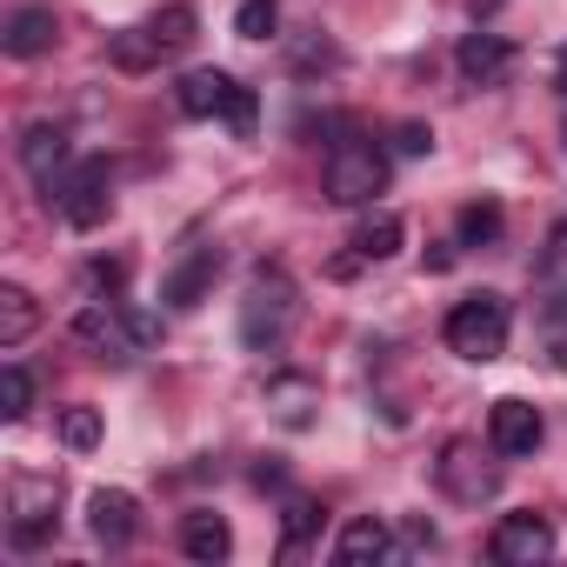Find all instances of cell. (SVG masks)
<instances>
[{
	"label": "cell",
	"instance_id": "cell-1",
	"mask_svg": "<svg viewBox=\"0 0 567 567\" xmlns=\"http://www.w3.org/2000/svg\"><path fill=\"white\" fill-rule=\"evenodd\" d=\"M441 341H447V354H461V361H474V368L501 361V354H507V301L487 295V288L467 295V301H454Z\"/></svg>",
	"mask_w": 567,
	"mask_h": 567
},
{
	"label": "cell",
	"instance_id": "cell-2",
	"mask_svg": "<svg viewBox=\"0 0 567 567\" xmlns=\"http://www.w3.org/2000/svg\"><path fill=\"white\" fill-rule=\"evenodd\" d=\"M321 187L334 207H374V194H388V154L374 141H334Z\"/></svg>",
	"mask_w": 567,
	"mask_h": 567
},
{
	"label": "cell",
	"instance_id": "cell-3",
	"mask_svg": "<svg viewBox=\"0 0 567 567\" xmlns=\"http://www.w3.org/2000/svg\"><path fill=\"white\" fill-rule=\"evenodd\" d=\"M288 321H295V288H288V274H280V267H260L254 288H247V301H240V341H247V348H280Z\"/></svg>",
	"mask_w": 567,
	"mask_h": 567
},
{
	"label": "cell",
	"instance_id": "cell-4",
	"mask_svg": "<svg viewBox=\"0 0 567 567\" xmlns=\"http://www.w3.org/2000/svg\"><path fill=\"white\" fill-rule=\"evenodd\" d=\"M107 181H114V167H107V161H81L68 181H48V194H54V207L68 214V227H101V220H107V207H114Z\"/></svg>",
	"mask_w": 567,
	"mask_h": 567
},
{
	"label": "cell",
	"instance_id": "cell-5",
	"mask_svg": "<svg viewBox=\"0 0 567 567\" xmlns=\"http://www.w3.org/2000/svg\"><path fill=\"white\" fill-rule=\"evenodd\" d=\"M487 554L501 560V567H540L547 554H554V527H547V514H501L494 520V534H487Z\"/></svg>",
	"mask_w": 567,
	"mask_h": 567
},
{
	"label": "cell",
	"instance_id": "cell-6",
	"mask_svg": "<svg viewBox=\"0 0 567 567\" xmlns=\"http://www.w3.org/2000/svg\"><path fill=\"white\" fill-rule=\"evenodd\" d=\"M540 434H547V421H540L534 401H520V394H501V401H494V414H487V447H494L501 461H527V454L540 447Z\"/></svg>",
	"mask_w": 567,
	"mask_h": 567
},
{
	"label": "cell",
	"instance_id": "cell-7",
	"mask_svg": "<svg viewBox=\"0 0 567 567\" xmlns=\"http://www.w3.org/2000/svg\"><path fill=\"white\" fill-rule=\"evenodd\" d=\"M434 474H441V487H447L454 501H467V507H481V501L501 487V467H494L474 441H447L441 461H434Z\"/></svg>",
	"mask_w": 567,
	"mask_h": 567
},
{
	"label": "cell",
	"instance_id": "cell-8",
	"mask_svg": "<svg viewBox=\"0 0 567 567\" xmlns=\"http://www.w3.org/2000/svg\"><path fill=\"white\" fill-rule=\"evenodd\" d=\"M87 527H94L101 547H127L141 534V501L127 487H94L87 494Z\"/></svg>",
	"mask_w": 567,
	"mask_h": 567
},
{
	"label": "cell",
	"instance_id": "cell-9",
	"mask_svg": "<svg viewBox=\"0 0 567 567\" xmlns=\"http://www.w3.org/2000/svg\"><path fill=\"white\" fill-rule=\"evenodd\" d=\"M214 280H220V247H194V254H187V260L161 280V301L187 315V308H200V301H207Z\"/></svg>",
	"mask_w": 567,
	"mask_h": 567
},
{
	"label": "cell",
	"instance_id": "cell-10",
	"mask_svg": "<svg viewBox=\"0 0 567 567\" xmlns=\"http://www.w3.org/2000/svg\"><path fill=\"white\" fill-rule=\"evenodd\" d=\"M234 87H240L234 74H220V68H194V74H181L174 101H181V114H187V121H214V114H227Z\"/></svg>",
	"mask_w": 567,
	"mask_h": 567
},
{
	"label": "cell",
	"instance_id": "cell-11",
	"mask_svg": "<svg viewBox=\"0 0 567 567\" xmlns=\"http://www.w3.org/2000/svg\"><path fill=\"white\" fill-rule=\"evenodd\" d=\"M54 34H61V21H54V8H14L8 14V34H0V48H8L14 61H34V54H48L54 48Z\"/></svg>",
	"mask_w": 567,
	"mask_h": 567
},
{
	"label": "cell",
	"instance_id": "cell-12",
	"mask_svg": "<svg viewBox=\"0 0 567 567\" xmlns=\"http://www.w3.org/2000/svg\"><path fill=\"white\" fill-rule=\"evenodd\" d=\"M315 408H321V381H308V374H274L267 381V414L280 427H308Z\"/></svg>",
	"mask_w": 567,
	"mask_h": 567
},
{
	"label": "cell",
	"instance_id": "cell-13",
	"mask_svg": "<svg viewBox=\"0 0 567 567\" xmlns=\"http://www.w3.org/2000/svg\"><path fill=\"white\" fill-rule=\"evenodd\" d=\"M74 341H81V348H94V354H134L127 315H121V308H107V301H94V308H81V315H74Z\"/></svg>",
	"mask_w": 567,
	"mask_h": 567
},
{
	"label": "cell",
	"instance_id": "cell-14",
	"mask_svg": "<svg viewBox=\"0 0 567 567\" xmlns=\"http://www.w3.org/2000/svg\"><path fill=\"white\" fill-rule=\"evenodd\" d=\"M334 560H348V567L394 560V527H388L381 514H361V520H348V527H341V540H334Z\"/></svg>",
	"mask_w": 567,
	"mask_h": 567
},
{
	"label": "cell",
	"instance_id": "cell-15",
	"mask_svg": "<svg viewBox=\"0 0 567 567\" xmlns=\"http://www.w3.org/2000/svg\"><path fill=\"white\" fill-rule=\"evenodd\" d=\"M454 61H461V74H467L474 87H494V81H507V68H514V48H507V34H467Z\"/></svg>",
	"mask_w": 567,
	"mask_h": 567
},
{
	"label": "cell",
	"instance_id": "cell-16",
	"mask_svg": "<svg viewBox=\"0 0 567 567\" xmlns=\"http://www.w3.org/2000/svg\"><path fill=\"white\" fill-rule=\"evenodd\" d=\"M21 167L48 187V181L68 167V127H61V121H34V127L21 134Z\"/></svg>",
	"mask_w": 567,
	"mask_h": 567
},
{
	"label": "cell",
	"instance_id": "cell-17",
	"mask_svg": "<svg viewBox=\"0 0 567 567\" xmlns=\"http://www.w3.org/2000/svg\"><path fill=\"white\" fill-rule=\"evenodd\" d=\"M181 554L200 560V567H214V560L234 554V527H227L220 514H187V520H181Z\"/></svg>",
	"mask_w": 567,
	"mask_h": 567
},
{
	"label": "cell",
	"instance_id": "cell-18",
	"mask_svg": "<svg viewBox=\"0 0 567 567\" xmlns=\"http://www.w3.org/2000/svg\"><path fill=\"white\" fill-rule=\"evenodd\" d=\"M401 240H408V220H401V214H388V207H374V214L354 227V254H361V260H394V254H401Z\"/></svg>",
	"mask_w": 567,
	"mask_h": 567
},
{
	"label": "cell",
	"instance_id": "cell-19",
	"mask_svg": "<svg viewBox=\"0 0 567 567\" xmlns=\"http://www.w3.org/2000/svg\"><path fill=\"white\" fill-rule=\"evenodd\" d=\"M34 328H41V308H34V295L8 280V288H0V348H21Z\"/></svg>",
	"mask_w": 567,
	"mask_h": 567
},
{
	"label": "cell",
	"instance_id": "cell-20",
	"mask_svg": "<svg viewBox=\"0 0 567 567\" xmlns=\"http://www.w3.org/2000/svg\"><path fill=\"white\" fill-rule=\"evenodd\" d=\"M107 54H114V68H121V74H147V68L161 61V41H154L147 28H121V34L107 41Z\"/></svg>",
	"mask_w": 567,
	"mask_h": 567
},
{
	"label": "cell",
	"instance_id": "cell-21",
	"mask_svg": "<svg viewBox=\"0 0 567 567\" xmlns=\"http://www.w3.org/2000/svg\"><path fill=\"white\" fill-rule=\"evenodd\" d=\"M454 227H461V247H494L501 227H507V214H501V200H467Z\"/></svg>",
	"mask_w": 567,
	"mask_h": 567
},
{
	"label": "cell",
	"instance_id": "cell-22",
	"mask_svg": "<svg viewBox=\"0 0 567 567\" xmlns=\"http://www.w3.org/2000/svg\"><path fill=\"white\" fill-rule=\"evenodd\" d=\"M194 28H200V14L187 8V0H174V8H161V14L147 21V34H154L161 48H187V41H194Z\"/></svg>",
	"mask_w": 567,
	"mask_h": 567
},
{
	"label": "cell",
	"instance_id": "cell-23",
	"mask_svg": "<svg viewBox=\"0 0 567 567\" xmlns=\"http://www.w3.org/2000/svg\"><path fill=\"white\" fill-rule=\"evenodd\" d=\"M28 408H34V374H28L21 361H8V368H0V414H8V421H28Z\"/></svg>",
	"mask_w": 567,
	"mask_h": 567
},
{
	"label": "cell",
	"instance_id": "cell-24",
	"mask_svg": "<svg viewBox=\"0 0 567 567\" xmlns=\"http://www.w3.org/2000/svg\"><path fill=\"white\" fill-rule=\"evenodd\" d=\"M280 520H288V554H301L315 534H321V520H328V507L321 501H308V494H295L288 501V514H280Z\"/></svg>",
	"mask_w": 567,
	"mask_h": 567
},
{
	"label": "cell",
	"instance_id": "cell-25",
	"mask_svg": "<svg viewBox=\"0 0 567 567\" xmlns=\"http://www.w3.org/2000/svg\"><path fill=\"white\" fill-rule=\"evenodd\" d=\"M61 441L74 454H94L101 447V408H61Z\"/></svg>",
	"mask_w": 567,
	"mask_h": 567
},
{
	"label": "cell",
	"instance_id": "cell-26",
	"mask_svg": "<svg viewBox=\"0 0 567 567\" xmlns=\"http://www.w3.org/2000/svg\"><path fill=\"white\" fill-rule=\"evenodd\" d=\"M280 28V0H240L234 8V34L240 41H267Z\"/></svg>",
	"mask_w": 567,
	"mask_h": 567
},
{
	"label": "cell",
	"instance_id": "cell-27",
	"mask_svg": "<svg viewBox=\"0 0 567 567\" xmlns=\"http://www.w3.org/2000/svg\"><path fill=\"white\" fill-rule=\"evenodd\" d=\"M240 141H254V127H260V101H254V87H234V101H227V114H220Z\"/></svg>",
	"mask_w": 567,
	"mask_h": 567
},
{
	"label": "cell",
	"instance_id": "cell-28",
	"mask_svg": "<svg viewBox=\"0 0 567 567\" xmlns=\"http://www.w3.org/2000/svg\"><path fill=\"white\" fill-rule=\"evenodd\" d=\"M394 147H401V154H434V127L401 121V127H394Z\"/></svg>",
	"mask_w": 567,
	"mask_h": 567
},
{
	"label": "cell",
	"instance_id": "cell-29",
	"mask_svg": "<svg viewBox=\"0 0 567 567\" xmlns=\"http://www.w3.org/2000/svg\"><path fill=\"white\" fill-rule=\"evenodd\" d=\"M127 315V334H134V348H147V341H161V321L147 315V308H121Z\"/></svg>",
	"mask_w": 567,
	"mask_h": 567
},
{
	"label": "cell",
	"instance_id": "cell-30",
	"mask_svg": "<svg viewBox=\"0 0 567 567\" xmlns=\"http://www.w3.org/2000/svg\"><path fill=\"white\" fill-rule=\"evenodd\" d=\"M87 280H94V288H121V280H127V260H121V254H114V260H94Z\"/></svg>",
	"mask_w": 567,
	"mask_h": 567
},
{
	"label": "cell",
	"instance_id": "cell-31",
	"mask_svg": "<svg viewBox=\"0 0 567 567\" xmlns=\"http://www.w3.org/2000/svg\"><path fill=\"white\" fill-rule=\"evenodd\" d=\"M560 267H567V220L547 234V274H560Z\"/></svg>",
	"mask_w": 567,
	"mask_h": 567
},
{
	"label": "cell",
	"instance_id": "cell-32",
	"mask_svg": "<svg viewBox=\"0 0 567 567\" xmlns=\"http://www.w3.org/2000/svg\"><path fill=\"white\" fill-rule=\"evenodd\" d=\"M454 254H461L454 240H434V247H427V274H447V267H454Z\"/></svg>",
	"mask_w": 567,
	"mask_h": 567
},
{
	"label": "cell",
	"instance_id": "cell-33",
	"mask_svg": "<svg viewBox=\"0 0 567 567\" xmlns=\"http://www.w3.org/2000/svg\"><path fill=\"white\" fill-rule=\"evenodd\" d=\"M280 481H288V467H280V461H274V454H267V461H260V467H254V487H280Z\"/></svg>",
	"mask_w": 567,
	"mask_h": 567
},
{
	"label": "cell",
	"instance_id": "cell-34",
	"mask_svg": "<svg viewBox=\"0 0 567 567\" xmlns=\"http://www.w3.org/2000/svg\"><path fill=\"white\" fill-rule=\"evenodd\" d=\"M554 87L567 94V48H560V61H554Z\"/></svg>",
	"mask_w": 567,
	"mask_h": 567
}]
</instances>
